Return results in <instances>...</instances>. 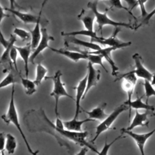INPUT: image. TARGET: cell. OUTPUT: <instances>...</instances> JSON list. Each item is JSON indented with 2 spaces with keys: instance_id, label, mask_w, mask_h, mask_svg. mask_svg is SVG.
I'll return each instance as SVG.
<instances>
[{
  "instance_id": "obj_25",
  "label": "cell",
  "mask_w": 155,
  "mask_h": 155,
  "mask_svg": "<svg viewBox=\"0 0 155 155\" xmlns=\"http://www.w3.org/2000/svg\"><path fill=\"white\" fill-rule=\"evenodd\" d=\"M61 35L63 36H88L91 39H97L99 36H98L96 34V33L94 31H90L87 29H83L81 30H76V31H73L70 32H61Z\"/></svg>"
},
{
  "instance_id": "obj_14",
  "label": "cell",
  "mask_w": 155,
  "mask_h": 155,
  "mask_svg": "<svg viewBox=\"0 0 155 155\" xmlns=\"http://www.w3.org/2000/svg\"><path fill=\"white\" fill-rule=\"evenodd\" d=\"M117 48L116 47H108L106 48H101V49L96 51H89L91 53L94 54H98L101 55L108 62V63L110 64L111 68V74L113 76H116L117 74V71L119 70L118 67L115 64V62L112 58L111 56V52L117 50Z\"/></svg>"
},
{
  "instance_id": "obj_38",
  "label": "cell",
  "mask_w": 155,
  "mask_h": 155,
  "mask_svg": "<svg viewBox=\"0 0 155 155\" xmlns=\"http://www.w3.org/2000/svg\"><path fill=\"white\" fill-rule=\"evenodd\" d=\"M5 145V134L0 132V154H4Z\"/></svg>"
},
{
  "instance_id": "obj_6",
  "label": "cell",
  "mask_w": 155,
  "mask_h": 155,
  "mask_svg": "<svg viewBox=\"0 0 155 155\" xmlns=\"http://www.w3.org/2000/svg\"><path fill=\"white\" fill-rule=\"evenodd\" d=\"M121 79H123L121 86L128 96V99L127 101H125V102H129L131 101L132 95L136 84L137 77L131 70L129 72L122 74L118 78H117L114 81H117Z\"/></svg>"
},
{
  "instance_id": "obj_4",
  "label": "cell",
  "mask_w": 155,
  "mask_h": 155,
  "mask_svg": "<svg viewBox=\"0 0 155 155\" xmlns=\"http://www.w3.org/2000/svg\"><path fill=\"white\" fill-rule=\"evenodd\" d=\"M127 109H129V107L128 105H125L124 103L117 107H116L111 113H110L109 115L107 116V117L102 120V122L96 127V133L95 136L93 137V139H91V142L94 143V142L96 140V139L98 138V137L104 132L106 131L108 129L110 128L114 122L116 120V119L118 117V116L123 113L124 111L127 110Z\"/></svg>"
},
{
  "instance_id": "obj_21",
  "label": "cell",
  "mask_w": 155,
  "mask_h": 155,
  "mask_svg": "<svg viewBox=\"0 0 155 155\" xmlns=\"http://www.w3.org/2000/svg\"><path fill=\"white\" fill-rule=\"evenodd\" d=\"M93 122L95 121L94 120L90 119L89 117L86 118L83 120H78V119L73 118L70 120L64 121L65 128L70 131H82V125L88 122Z\"/></svg>"
},
{
  "instance_id": "obj_36",
  "label": "cell",
  "mask_w": 155,
  "mask_h": 155,
  "mask_svg": "<svg viewBox=\"0 0 155 155\" xmlns=\"http://www.w3.org/2000/svg\"><path fill=\"white\" fill-rule=\"evenodd\" d=\"M121 137V136H119L118 137H117L116 138H115L111 142L108 143L107 141V138L105 139V143H104V147L102 148V149L101 150V151L99 152V154H103V155H106V154H108V150L110 149V148L111 147V145L116 141L118 139H119Z\"/></svg>"
},
{
  "instance_id": "obj_43",
  "label": "cell",
  "mask_w": 155,
  "mask_h": 155,
  "mask_svg": "<svg viewBox=\"0 0 155 155\" xmlns=\"http://www.w3.org/2000/svg\"><path fill=\"white\" fill-rule=\"evenodd\" d=\"M150 82H151V84L152 85H155V73L154 74H153L152 78H151V80Z\"/></svg>"
},
{
  "instance_id": "obj_8",
  "label": "cell",
  "mask_w": 155,
  "mask_h": 155,
  "mask_svg": "<svg viewBox=\"0 0 155 155\" xmlns=\"http://www.w3.org/2000/svg\"><path fill=\"white\" fill-rule=\"evenodd\" d=\"M41 32H42V37L41 39L37 45V47L34 49V51L33 53L31 54L30 58V62L32 64H34L35 60L36 58V57L41 53L42 52L45 48H49L48 42L50 41H54V38L50 35L47 30L45 28H41Z\"/></svg>"
},
{
  "instance_id": "obj_22",
  "label": "cell",
  "mask_w": 155,
  "mask_h": 155,
  "mask_svg": "<svg viewBox=\"0 0 155 155\" xmlns=\"http://www.w3.org/2000/svg\"><path fill=\"white\" fill-rule=\"evenodd\" d=\"M66 37L68 38L67 40L66 41L67 42L72 43L73 44L79 45V46H81V47H85L87 48H89V49L92 50L93 51L98 50L102 48L99 45H98L96 42H93L91 41L88 42V41H83V40L79 39L73 36H66Z\"/></svg>"
},
{
  "instance_id": "obj_16",
  "label": "cell",
  "mask_w": 155,
  "mask_h": 155,
  "mask_svg": "<svg viewBox=\"0 0 155 155\" xmlns=\"http://www.w3.org/2000/svg\"><path fill=\"white\" fill-rule=\"evenodd\" d=\"M48 48H50L52 51L58 54L62 55L74 62H78L81 59H87V54L84 51H81L77 49H74L76 50V51L63 50V49H57L51 47H49Z\"/></svg>"
},
{
  "instance_id": "obj_32",
  "label": "cell",
  "mask_w": 155,
  "mask_h": 155,
  "mask_svg": "<svg viewBox=\"0 0 155 155\" xmlns=\"http://www.w3.org/2000/svg\"><path fill=\"white\" fill-rule=\"evenodd\" d=\"M15 79L13 73L12 71H9L7 76L0 82V89L7 87L10 85L15 84Z\"/></svg>"
},
{
  "instance_id": "obj_42",
  "label": "cell",
  "mask_w": 155,
  "mask_h": 155,
  "mask_svg": "<svg viewBox=\"0 0 155 155\" xmlns=\"http://www.w3.org/2000/svg\"><path fill=\"white\" fill-rule=\"evenodd\" d=\"M48 1V0H43L42 2V4H41V8L40 12H42L43 8H44V6L47 4V3Z\"/></svg>"
},
{
  "instance_id": "obj_3",
  "label": "cell",
  "mask_w": 155,
  "mask_h": 155,
  "mask_svg": "<svg viewBox=\"0 0 155 155\" xmlns=\"http://www.w3.org/2000/svg\"><path fill=\"white\" fill-rule=\"evenodd\" d=\"M61 76L62 73L61 70H58L55 72L54 74L51 77H45L47 79H51L53 82V88L50 93V96L53 97L54 99L55 105H54V113L56 117L59 116V111H58V106H59V99L62 97L65 96L68 97L73 101H74V98L72 97L70 94H68L67 91L66 90L64 84L61 81Z\"/></svg>"
},
{
  "instance_id": "obj_18",
  "label": "cell",
  "mask_w": 155,
  "mask_h": 155,
  "mask_svg": "<svg viewBox=\"0 0 155 155\" xmlns=\"http://www.w3.org/2000/svg\"><path fill=\"white\" fill-rule=\"evenodd\" d=\"M143 96L140 97H137L135 100L131 101L129 102H124V104L128 106L129 107V121L130 120V116H131V108H134L136 110L139 109H143L145 110H151V111H155V107L153 105H151L148 104V103H144L142 101Z\"/></svg>"
},
{
  "instance_id": "obj_17",
  "label": "cell",
  "mask_w": 155,
  "mask_h": 155,
  "mask_svg": "<svg viewBox=\"0 0 155 155\" xmlns=\"http://www.w3.org/2000/svg\"><path fill=\"white\" fill-rule=\"evenodd\" d=\"M16 50H18V53L21 57L22 59L24 61V71L25 78L28 77L29 73V68H28V62L30 61V58L31 56V52L33 50L31 46V44H29L27 45H25L23 47L15 46Z\"/></svg>"
},
{
  "instance_id": "obj_37",
  "label": "cell",
  "mask_w": 155,
  "mask_h": 155,
  "mask_svg": "<svg viewBox=\"0 0 155 155\" xmlns=\"http://www.w3.org/2000/svg\"><path fill=\"white\" fill-rule=\"evenodd\" d=\"M138 5L139 6L140 10V12H141V16L143 18H144L147 14L148 12L146 10V8H145V4L146 3V2L148 0H136Z\"/></svg>"
},
{
  "instance_id": "obj_20",
  "label": "cell",
  "mask_w": 155,
  "mask_h": 155,
  "mask_svg": "<svg viewBox=\"0 0 155 155\" xmlns=\"http://www.w3.org/2000/svg\"><path fill=\"white\" fill-rule=\"evenodd\" d=\"M78 18L82 22L85 29L90 31H94V21L95 19V16L91 10V12L89 13L82 10L81 13L78 15Z\"/></svg>"
},
{
  "instance_id": "obj_10",
  "label": "cell",
  "mask_w": 155,
  "mask_h": 155,
  "mask_svg": "<svg viewBox=\"0 0 155 155\" xmlns=\"http://www.w3.org/2000/svg\"><path fill=\"white\" fill-rule=\"evenodd\" d=\"M132 58L134 60L135 65V69L132 70L133 72L136 75L137 78H140L150 82L152 78L153 73L147 70L143 65L142 62V58L140 54L137 53H134Z\"/></svg>"
},
{
  "instance_id": "obj_30",
  "label": "cell",
  "mask_w": 155,
  "mask_h": 155,
  "mask_svg": "<svg viewBox=\"0 0 155 155\" xmlns=\"http://www.w3.org/2000/svg\"><path fill=\"white\" fill-rule=\"evenodd\" d=\"M4 10H5V8H4L1 6V5L0 4V44H1L4 48H5V47L8 45V43H9V41H8V40H7V39L4 38L3 34H2V31H1V22H2V21L3 20V19H4V18L8 17L9 16L7 15L4 12Z\"/></svg>"
},
{
  "instance_id": "obj_7",
  "label": "cell",
  "mask_w": 155,
  "mask_h": 155,
  "mask_svg": "<svg viewBox=\"0 0 155 155\" xmlns=\"http://www.w3.org/2000/svg\"><path fill=\"white\" fill-rule=\"evenodd\" d=\"M120 131L123 133H125L128 136H129L130 137H131L134 140L140 151V154L142 155H144L145 154L144 147H145V143L148 140V139L150 137H151L153 135V134L155 133V128L148 133H142V134L134 133L131 130H128L124 128H122Z\"/></svg>"
},
{
  "instance_id": "obj_33",
  "label": "cell",
  "mask_w": 155,
  "mask_h": 155,
  "mask_svg": "<svg viewBox=\"0 0 155 155\" xmlns=\"http://www.w3.org/2000/svg\"><path fill=\"white\" fill-rule=\"evenodd\" d=\"M13 33L16 36H19L23 41H27L31 39L30 33L23 28H15L13 30Z\"/></svg>"
},
{
  "instance_id": "obj_19",
  "label": "cell",
  "mask_w": 155,
  "mask_h": 155,
  "mask_svg": "<svg viewBox=\"0 0 155 155\" xmlns=\"http://www.w3.org/2000/svg\"><path fill=\"white\" fill-rule=\"evenodd\" d=\"M107 106V103L104 102L97 107L94 108L91 111H85L84 110L88 116V117L92 119L93 120H103L105 119L108 114L105 113V108Z\"/></svg>"
},
{
  "instance_id": "obj_41",
  "label": "cell",
  "mask_w": 155,
  "mask_h": 155,
  "mask_svg": "<svg viewBox=\"0 0 155 155\" xmlns=\"http://www.w3.org/2000/svg\"><path fill=\"white\" fill-rule=\"evenodd\" d=\"M9 1V4H10V8H15L16 5H18L19 7L18 4L16 2V0H8Z\"/></svg>"
},
{
  "instance_id": "obj_2",
  "label": "cell",
  "mask_w": 155,
  "mask_h": 155,
  "mask_svg": "<svg viewBox=\"0 0 155 155\" xmlns=\"http://www.w3.org/2000/svg\"><path fill=\"white\" fill-rule=\"evenodd\" d=\"M98 1H90L87 4V7L90 9L94 14L95 19L98 25L99 30H101V33H102V28L105 25H111L114 27H124L131 30H133L134 27L130 22H124L116 21L110 18L107 15V11L102 13L98 10L97 8Z\"/></svg>"
},
{
  "instance_id": "obj_34",
  "label": "cell",
  "mask_w": 155,
  "mask_h": 155,
  "mask_svg": "<svg viewBox=\"0 0 155 155\" xmlns=\"http://www.w3.org/2000/svg\"><path fill=\"white\" fill-rule=\"evenodd\" d=\"M18 50H16L15 45H14L12 48L10 50V59L12 62V64L14 66V68L15 70L18 73V65H17V55H18Z\"/></svg>"
},
{
  "instance_id": "obj_13",
  "label": "cell",
  "mask_w": 155,
  "mask_h": 155,
  "mask_svg": "<svg viewBox=\"0 0 155 155\" xmlns=\"http://www.w3.org/2000/svg\"><path fill=\"white\" fill-rule=\"evenodd\" d=\"M87 75L86 74L85 76L81 79L78 85L74 88L76 90V97L74 99L75 101V113L74 116V118L78 119L79 115L81 112V101L83 99L84 93L86 89L87 86Z\"/></svg>"
},
{
  "instance_id": "obj_29",
  "label": "cell",
  "mask_w": 155,
  "mask_h": 155,
  "mask_svg": "<svg viewBox=\"0 0 155 155\" xmlns=\"http://www.w3.org/2000/svg\"><path fill=\"white\" fill-rule=\"evenodd\" d=\"M85 52L87 54V59L89 62H90L92 64H97V65H101L103 68V69L107 73H108V70L106 69L104 65L103 64V62H102L103 57L101 55L98 54L91 53H90L89 51H85Z\"/></svg>"
},
{
  "instance_id": "obj_5",
  "label": "cell",
  "mask_w": 155,
  "mask_h": 155,
  "mask_svg": "<svg viewBox=\"0 0 155 155\" xmlns=\"http://www.w3.org/2000/svg\"><path fill=\"white\" fill-rule=\"evenodd\" d=\"M119 27H116L113 34L108 38L99 37L97 39H91V41L96 43H99L104 45H108V47H116L117 49L129 47L131 45V42H124L117 38V33L120 31Z\"/></svg>"
},
{
  "instance_id": "obj_11",
  "label": "cell",
  "mask_w": 155,
  "mask_h": 155,
  "mask_svg": "<svg viewBox=\"0 0 155 155\" xmlns=\"http://www.w3.org/2000/svg\"><path fill=\"white\" fill-rule=\"evenodd\" d=\"M9 43L8 45L4 48L5 50L0 57V64H1L4 67L3 72L5 73L7 71H10L12 68V62L10 57V52L12 47L15 45L16 41V38L15 35H11L10 39H8Z\"/></svg>"
},
{
  "instance_id": "obj_40",
  "label": "cell",
  "mask_w": 155,
  "mask_h": 155,
  "mask_svg": "<svg viewBox=\"0 0 155 155\" xmlns=\"http://www.w3.org/2000/svg\"><path fill=\"white\" fill-rule=\"evenodd\" d=\"M88 148L87 147H85V146L82 147V149L76 154L77 155H85L87 153V152L88 151Z\"/></svg>"
},
{
  "instance_id": "obj_35",
  "label": "cell",
  "mask_w": 155,
  "mask_h": 155,
  "mask_svg": "<svg viewBox=\"0 0 155 155\" xmlns=\"http://www.w3.org/2000/svg\"><path fill=\"white\" fill-rule=\"evenodd\" d=\"M155 15V8H154L150 13L148 12V14L142 18V20L141 21V22L139 23V24L137 25V26H136L134 28L135 30H137L138 28H139L140 27H141L142 25H144L146 24H148L149 21H150V19L154 16V15Z\"/></svg>"
},
{
  "instance_id": "obj_23",
  "label": "cell",
  "mask_w": 155,
  "mask_h": 155,
  "mask_svg": "<svg viewBox=\"0 0 155 155\" xmlns=\"http://www.w3.org/2000/svg\"><path fill=\"white\" fill-rule=\"evenodd\" d=\"M41 24V19L38 21V22L35 24V25L33 29L30 30V31L31 35L30 44L33 50H34L37 47L42 37Z\"/></svg>"
},
{
  "instance_id": "obj_26",
  "label": "cell",
  "mask_w": 155,
  "mask_h": 155,
  "mask_svg": "<svg viewBox=\"0 0 155 155\" xmlns=\"http://www.w3.org/2000/svg\"><path fill=\"white\" fill-rule=\"evenodd\" d=\"M21 83L24 88L25 93L27 95H32L36 91V85L34 81L29 79L28 78L21 77Z\"/></svg>"
},
{
  "instance_id": "obj_44",
  "label": "cell",
  "mask_w": 155,
  "mask_h": 155,
  "mask_svg": "<svg viewBox=\"0 0 155 155\" xmlns=\"http://www.w3.org/2000/svg\"><path fill=\"white\" fill-rule=\"evenodd\" d=\"M93 1H101V0H93ZM102 1H107V0H102Z\"/></svg>"
},
{
  "instance_id": "obj_15",
  "label": "cell",
  "mask_w": 155,
  "mask_h": 155,
  "mask_svg": "<svg viewBox=\"0 0 155 155\" xmlns=\"http://www.w3.org/2000/svg\"><path fill=\"white\" fill-rule=\"evenodd\" d=\"M5 10L13 14L24 24H36L38 20L41 19V12H39L38 16L30 13L20 12L15 8H5Z\"/></svg>"
},
{
  "instance_id": "obj_24",
  "label": "cell",
  "mask_w": 155,
  "mask_h": 155,
  "mask_svg": "<svg viewBox=\"0 0 155 155\" xmlns=\"http://www.w3.org/2000/svg\"><path fill=\"white\" fill-rule=\"evenodd\" d=\"M125 1H127L129 4L131 5V8H133L136 5V4H137L136 0H125ZM107 3H108V4L111 7H115V8H117L119 9L126 10L130 15H131L132 17H133L135 19H136V17L134 16L130 8H128L127 7L124 6L122 5V4L121 3L120 0H107Z\"/></svg>"
},
{
  "instance_id": "obj_39",
  "label": "cell",
  "mask_w": 155,
  "mask_h": 155,
  "mask_svg": "<svg viewBox=\"0 0 155 155\" xmlns=\"http://www.w3.org/2000/svg\"><path fill=\"white\" fill-rule=\"evenodd\" d=\"M55 125L59 128H61V129H65V126H64V122L61 120V119L60 118L59 116L58 117H56V122H55Z\"/></svg>"
},
{
  "instance_id": "obj_31",
  "label": "cell",
  "mask_w": 155,
  "mask_h": 155,
  "mask_svg": "<svg viewBox=\"0 0 155 155\" xmlns=\"http://www.w3.org/2000/svg\"><path fill=\"white\" fill-rule=\"evenodd\" d=\"M143 87L145 90V95L147 97L146 103H148V99L151 96L155 97V89L151 84L150 82L147 80H144Z\"/></svg>"
},
{
  "instance_id": "obj_28",
  "label": "cell",
  "mask_w": 155,
  "mask_h": 155,
  "mask_svg": "<svg viewBox=\"0 0 155 155\" xmlns=\"http://www.w3.org/2000/svg\"><path fill=\"white\" fill-rule=\"evenodd\" d=\"M47 73V69L41 63H39L36 66V76L34 80L36 85H39L42 80L45 78L46 74Z\"/></svg>"
},
{
  "instance_id": "obj_27",
  "label": "cell",
  "mask_w": 155,
  "mask_h": 155,
  "mask_svg": "<svg viewBox=\"0 0 155 155\" xmlns=\"http://www.w3.org/2000/svg\"><path fill=\"white\" fill-rule=\"evenodd\" d=\"M17 147L16 140L13 135L10 133L5 134V150L7 151L8 154H12L15 153Z\"/></svg>"
},
{
  "instance_id": "obj_1",
  "label": "cell",
  "mask_w": 155,
  "mask_h": 155,
  "mask_svg": "<svg viewBox=\"0 0 155 155\" xmlns=\"http://www.w3.org/2000/svg\"><path fill=\"white\" fill-rule=\"evenodd\" d=\"M15 85L13 84L12 88V91H11L10 99L7 111L6 113H5L1 116V118L4 120V122L5 123H6L7 124H9L10 123H12L16 127V128L18 130L19 134H21V136L24 142V143L26 145L28 151L30 153L35 155L38 153V151H34L32 150V148H31V147L27 140V139L22 131V129L21 128V124L19 122L18 111H17V109H16L15 103Z\"/></svg>"
},
{
  "instance_id": "obj_9",
  "label": "cell",
  "mask_w": 155,
  "mask_h": 155,
  "mask_svg": "<svg viewBox=\"0 0 155 155\" xmlns=\"http://www.w3.org/2000/svg\"><path fill=\"white\" fill-rule=\"evenodd\" d=\"M154 115L155 113L153 111L146 110V111L140 113L139 112L138 110H136L135 115L131 121V123L127 128H126V129L128 130H132L137 127L146 126L148 127L150 122L148 117L149 116H153Z\"/></svg>"
},
{
  "instance_id": "obj_12",
  "label": "cell",
  "mask_w": 155,
  "mask_h": 155,
  "mask_svg": "<svg viewBox=\"0 0 155 155\" xmlns=\"http://www.w3.org/2000/svg\"><path fill=\"white\" fill-rule=\"evenodd\" d=\"M87 86L83 99L86 96L88 92L93 87L97 85L101 77V71L99 70H96L94 68L93 64L88 61L87 65Z\"/></svg>"
}]
</instances>
